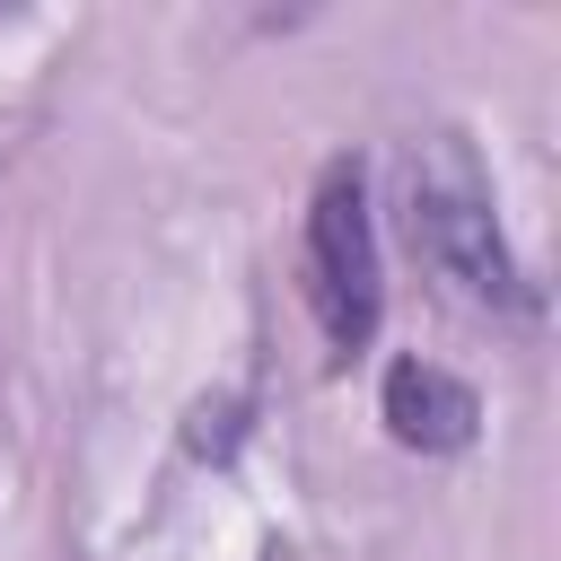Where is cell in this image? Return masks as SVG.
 <instances>
[{
  "instance_id": "1",
  "label": "cell",
  "mask_w": 561,
  "mask_h": 561,
  "mask_svg": "<svg viewBox=\"0 0 561 561\" xmlns=\"http://www.w3.org/2000/svg\"><path fill=\"white\" fill-rule=\"evenodd\" d=\"M403 237L465 307H482V316H535L543 307V289L526 280V263L500 228L491 175H482L465 131H421L403 149Z\"/></svg>"
},
{
  "instance_id": "2",
  "label": "cell",
  "mask_w": 561,
  "mask_h": 561,
  "mask_svg": "<svg viewBox=\"0 0 561 561\" xmlns=\"http://www.w3.org/2000/svg\"><path fill=\"white\" fill-rule=\"evenodd\" d=\"M307 307H316L333 359H359L386 324V245H377V210H368V167L351 149L324 158V175L307 193Z\"/></svg>"
},
{
  "instance_id": "3",
  "label": "cell",
  "mask_w": 561,
  "mask_h": 561,
  "mask_svg": "<svg viewBox=\"0 0 561 561\" xmlns=\"http://www.w3.org/2000/svg\"><path fill=\"white\" fill-rule=\"evenodd\" d=\"M377 421H386V438H394L403 456H465V447L482 438V394H473L456 368L403 351V359H386V377H377Z\"/></svg>"
}]
</instances>
